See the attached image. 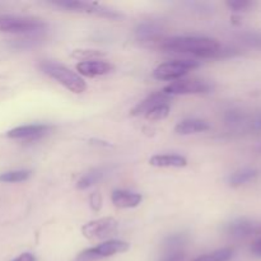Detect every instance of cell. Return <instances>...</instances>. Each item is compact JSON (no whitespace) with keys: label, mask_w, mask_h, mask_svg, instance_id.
Instances as JSON below:
<instances>
[{"label":"cell","mask_w":261,"mask_h":261,"mask_svg":"<svg viewBox=\"0 0 261 261\" xmlns=\"http://www.w3.org/2000/svg\"><path fill=\"white\" fill-rule=\"evenodd\" d=\"M161 48L168 53L191 54L203 59H224L239 55V50L221 45L217 40L199 36H175L161 42Z\"/></svg>","instance_id":"6da1fadb"},{"label":"cell","mask_w":261,"mask_h":261,"mask_svg":"<svg viewBox=\"0 0 261 261\" xmlns=\"http://www.w3.org/2000/svg\"><path fill=\"white\" fill-rule=\"evenodd\" d=\"M40 68L43 73L50 75L51 78L55 79L56 82H59L61 86H64L73 93H83L86 91L87 84L83 81V78L79 74H76L75 71L66 68L63 64L45 60L40 64Z\"/></svg>","instance_id":"7a4b0ae2"},{"label":"cell","mask_w":261,"mask_h":261,"mask_svg":"<svg viewBox=\"0 0 261 261\" xmlns=\"http://www.w3.org/2000/svg\"><path fill=\"white\" fill-rule=\"evenodd\" d=\"M47 24L40 18L24 15H0V32L18 35H37L46 30Z\"/></svg>","instance_id":"3957f363"},{"label":"cell","mask_w":261,"mask_h":261,"mask_svg":"<svg viewBox=\"0 0 261 261\" xmlns=\"http://www.w3.org/2000/svg\"><path fill=\"white\" fill-rule=\"evenodd\" d=\"M224 121L232 130H236V132H261V111L246 112L237 109L229 110L224 115Z\"/></svg>","instance_id":"277c9868"},{"label":"cell","mask_w":261,"mask_h":261,"mask_svg":"<svg viewBox=\"0 0 261 261\" xmlns=\"http://www.w3.org/2000/svg\"><path fill=\"white\" fill-rule=\"evenodd\" d=\"M201 64L196 60L184 59V60H172L158 65L153 71V76L160 81H177L185 75L191 69L199 68Z\"/></svg>","instance_id":"5b68a950"},{"label":"cell","mask_w":261,"mask_h":261,"mask_svg":"<svg viewBox=\"0 0 261 261\" xmlns=\"http://www.w3.org/2000/svg\"><path fill=\"white\" fill-rule=\"evenodd\" d=\"M129 249L130 245L127 242L120 241V240H110V241L103 242L98 246L82 251L76 256L75 261H97L99 259H105V257L114 256L116 254H121Z\"/></svg>","instance_id":"8992f818"},{"label":"cell","mask_w":261,"mask_h":261,"mask_svg":"<svg viewBox=\"0 0 261 261\" xmlns=\"http://www.w3.org/2000/svg\"><path fill=\"white\" fill-rule=\"evenodd\" d=\"M54 4L58 7L65 8V9L75 10V12L87 13V14H94L98 17L110 18V19H116V18L121 17L115 10L109 9V8L103 7V5L98 4L94 2H82V0H59V2H54Z\"/></svg>","instance_id":"52a82bcc"},{"label":"cell","mask_w":261,"mask_h":261,"mask_svg":"<svg viewBox=\"0 0 261 261\" xmlns=\"http://www.w3.org/2000/svg\"><path fill=\"white\" fill-rule=\"evenodd\" d=\"M213 91V84L204 79H182L168 84L163 88V92L168 96H177V94H200L209 93Z\"/></svg>","instance_id":"ba28073f"},{"label":"cell","mask_w":261,"mask_h":261,"mask_svg":"<svg viewBox=\"0 0 261 261\" xmlns=\"http://www.w3.org/2000/svg\"><path fill=\"white\" fill-rule=\"evenodd\" d=\"M117 226H119V223H117L116 219L106 217V218L96 219V221L84 224L83 228H82V233L89 240H102L115 233Z\"/></svg>","instance_id":"9c48e42d"},{"label":"cell","mask_w":261,"mask_h":261,"mask_svg":"<svg viewBox=\"0 0 261 261\" xmlns=\"http://www.w3.org/2000/svg\"><path fill=\"white\" fill-rule=\"evenodd\" d=\"M188 236L185 233H175L163 241V254L160 261H182L185 259V245Z\"/></svg>","instance_id":"30bf717a"},{"label":"cell","mask_w":261,"mask_h":261,"mask_svg":"<svg viewBox=\"0 0 261 261\" xmlns=\"http://www.w3.org/2000/svg\"><path fill=\"white\" fill-rule=\"evenodd\" d=\"M50 132V126L45 124H31L22 125V126L14 127L7 133V137L10 139H37L43 137Z\"/></svg>","instance_id":"8fae6325"},{"label":"cell","mask_w":261,"mask_h":261,"mask_svg":"<svg viewBox=\"0 0 261 261\" xmlns=\"http://www.w3.org/2000/svg\"><path fill=\"white\" fill-rule=\"evenodd\" d=\"M257 224L254 221L247 218H237L234 221L229 222L226 227H224V232L232 239H246V237L251 236L256 232Z\"/></svg>","instance_id":"7c38bea8"},{"label":"cell","mask_w":261,"mask_h":261,"mask_svg":"<svg viewBox=\"0 0 261 261\" xmlns=\"http://www.w3.org/2000/svg\"><path fill=\"white\" fill-rule=\"evenodd\" d=\"M76 70L79 71L81 75L93 78V76L105 75V74L111 73L114 70V65L105 60L82 61V63L76 65Z\"/></svg>","instance_id":"4fadbf2b"},{"label":"cell","mask_w":261,"mask_h":261,"mask_svg":"<svg viewBox=\"0 0 261 261\" xmlns=\"http://www.w3.org/2000/svg\"><path fill=\"white\" fill-rule=\"evenodd\" d=\"M171 99V96L166 94L165 92H155V93L150 94L147 98L143 99L142 102L137 105V106L133 109L132 115L133 116H140V115H145L148 111L153 109V107L158 106V105L168 103Z\"/></svg>","instance_id":"5bb4252c"},{"label":"cell","mask_w":261,"mask_h":261,"mask_svg":"<svg viewBox=\"0 0 261 261\" xmlns=\"http://www.w3.org/2000/svg\"><path fill=\"white\" fill-rule=\"evenodd\" d=\"M111 199L112 203L115 204V206L121 209L135 208V206L139 205L143 200L140 194L126 190H115L114 193H112Z\"/></svg>","instance_id":"9a60e30c"},{"label":"cell","mask_w":261,"mask_h":261,"mask_svg":"<svg viewBox=\"0 0 261 261\" xmlns=\"http://www.w3.org/2000/svg\"><path fill=\"white\" fill-rule=\"evenodd\" d=\"M149 163L154 167L181 168L188 165V161L185 157L178 154H155L150 158Z\"/></svg>","instance_id":"2e32d148"},{"label":"cell","mask_w":261,"mask_h":261,"mask_svg":"<svg viewBox=\"0 0 261 261\" xmlns=\"http://www.w3.org/2000/svg\"><path fill=\"white\" fill-rule=\"evenodd\" d=\"M209 129L208 122L199 119H186L178 122L175 127V132L180 135H190L195 133H203Z\"/></svg>","instance_id":"e0dca14e"},{"label":"cell","mask_w":261,"mask_h":261,"mask_svg":"<svg viewBox=\"0 0 261 261\" xmlns=\"http://www.w3.org/2000/svg\"><path fill=\"white\" fill-rule=\"evenodd\" d=\"M137 37L138 40L143 42H153L160 37L162 33V28L155 22H143L142 24L138 25L137 28Z\"/></svg>","instance_id":"ac0fdd59"},{"label":"cell","mask_w":261,"mask_h":261,"mask_svg":"<svg viewBox=\"0 0 261 261\" xmlns=\"http://www.w3.org/2000/svg\"><path fill=\"white\" fill-rule=\"evenodd\" d=\"M257 176H259V171L255 170V168H241V170L229 175L227 182L232 188H237V186L245 185V184L255 180Z\"/></svg>","instance_id":"d6986e66"},{"label":"cell","mask_w":261,"mask_h":261,"mask_svg":"<svg viewBox=\"0 0 261 261\" xmlns=\"http://www.w3.org/2000/svg\"><path fill=\"white\" fill-rule=\"evenodd\" d=\"M105 175V171L102 168H96V170H91L89 172H87L86 175L82 176L79 178L78 184H76V188L79 190H86V189L91 188L94 184H97L98 181L102 180Z\"/></svg>","instance_id":"ffe728a7"},{"label":"cell","mask_w":261,"mask_h":261,"mask_svg":"<svg viewBox=\"0 0 261 261\" xmlns=\"http://www.w3.org/2000/svg\"><path fill=\"white\" fill-rule=\"evenodd\" d=\"M233 256V250L232 249H221L217 251L209 252V254L198 256L193 261H229Z\"/></svg>","instance_id":"44dd1931"},{"label":"cell","mask_w":261,"mask_h":261,"mask_svg":"<svg viewBox=\"0 0 261 261\" xmlns=\"http://www.w3.org/2000/svg\"><path fill=\"white\" fill-rule=\"evenodd\" d=\"M31 176V172L27 170L8 171V172L0 173V182H22Z\"/></svg>","instance_id":"7402d4cb"},{"label":"cell","mask_w":261,"mask_h":261,"mask_svg":"<svg viewBox=\"0 0 261 261\" xmlns=\"http://www.w3.org/2000/svg\"><path fill=\"white\" fill-rule=\"evenodd\" d=\"M168 115H170V105L163 103L153 107V109L150 110V111H148L144 116L145 119L150 120V121H160V120L166 119Z\"/></svg>","instance_id":"603a6c76"},{"label":"cell","mask_w":261,"mask_h":261,"mask_svg":"<svg viewBox=\"0 0 261 261\" xmlns=\"http://www.w3.org/2000/svg\"><path fill=\"white\" fill-rule=\"evenodd\" d=\"M71 56L75 59L83 61H89V60H97L98 58L105 56V53L99 50H89V48H81V50H74Z\"/></svg>","instance_id":"cb8c5ba5"},{"label":"cell","mask_w":261,"mask_h":261,"mask_svg":"<svg viewBox=\"0 0 261 261\" xmlns=\"http://www.w3.org/2000/svg\"><path fill=\"white\" fill-rule=\"evenodd\" d=\"M242 41L252 47L261 48V33L256 32H246L241 36Z\"/></svg>","instance_id":"d4e9b609"},{"label":"cell","mask_w":261,"mask_h":261,"mask_svg":"<svg viewBox=\"0 0 261 261\" xmlns=\"http://www.w3.org/2000/svg\"><path fill=\"white\" fill-rule=\"evenodd\" d=\"M227 4H228V7L231 8V9L241 12V10L247 9V8L251 5V3L246 2V0H232V2H228Z\"/></svg>","instance_id":"484cf974"},{"label":"cell","mask_w":261,"mask_h":261,"mask_svg":"<svg viewBox=\"0 0 261 261\" xmlns=\"http://www.w3.org/2000/svg\"><path fill=\"white\" fill-rule=\"evenodd\" d=\"M89 201H91V205L94 211H99V208H101V195H98L97 193H93Z\"/></svg>","instance_id":"4316f807"},{"label":"cell","mask_w":261,"mask_h":261,"mask_svg":"<svg viewBox=\"0 0 261 261\" xmlns=\"http://www.w3.org/2000/svg\"><path fill=\"white\" fill-rule=\"evenodd\" d=\"M251 252H252V255H255V256L261 257V237L260 239H257L256 241L252 244Z\"/></svg>","instance_id":"83f0119b"},{"label":"cell","mask_w":261,"mask_h":261,"mask_svg":"<svg viewBox=\"0 0 261 261\" xmlns=\"http://www.w3.org/2000/svg\"><path fill=\"white\" fill-rule=\"evenodd\" d=\"M12 261H36V257L35 255L30 254V252H24V254L19 255V256L15 257Z\"/></svg>","instance_id":"f1b7e54d"}]
</instances>
